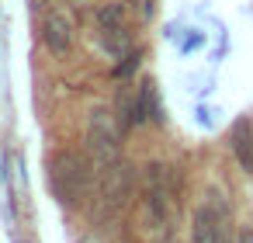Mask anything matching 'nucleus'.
I'll use <instances>...</instances> for the list:
<instances>
[{
    "label": "nucleus",
    "mask_w": 253,
    "mask_h": 243,
    "mask_svg": "<svg viewBox=\"0 0 253 243\" xmlns=\"http://www.w3.org/2000/svg\"><path fill=\"white\" fill-rule=\"evenodd\" d=\"M45 181L49 191L59 198V205L77 208L87 194H90V160L73 153V149H59L45 160Z\"/></svg>",
    "instance_id": "f257e3e1"
},
{
    "label": "nucleus",
    "mask_w": 253,
    "mask_h": 243,
    "mask_svg": "<svg viewBox=\"0 0 253 243\" xmlns=\"http://www.w3.org/2000/svg\"><path fill=\"white\" fill-rule=\"evenodd\" d=\"M87 149H90V160L97 170H108L111 163L122 160V129L115 122L111 111L97 108L90 115V125H87Z\"/></svg>",
    "instance_id": "f03ea898"
},
{
    "label": "nucleus",
    "mask_w": 253,
    "mask_h": 243,
    "mask_svg": "<svg viewBox=\"0 0 253 243\" xmlns=\"http://www.w3.org/2000/svg\"><path fill=\"white\" fill-rule=\"evenodd\" d=\"M132 194V167L125 160L111 163L108 170H101V188H97V222H111Z\"/></svg>",
    "instance_id": "7ed1b4c3"
},
{
    "label": "nucleus",
    "mask_w": 253,
    "mask_h": 243,
    "mask_svg": "<svg viewBox=\"0 0 253 243\" xmlns=\"http://www.w3.org/2000/svg\"><path fill=\"white\" fill-rule=\"evenodd\" d=\"M97 35H101V46H104L108 56H115V59L132 56V28H128V21H125L122 4H104V7H97Z\"/></svg>",
    "instance_id": "20e7f679"
},
{
    "label": "nucleus",
    "mask_w": 253,
    "mask_h": 243,
    "mask_svg": "<svg viewBox=\"0 0 253 243\" xmlns=\"http://www.w3.org/2000/svg\"><path fill=\"white\" fill-rule=\"evenodd\" d=\"M225 229H229V215L225 212L218 215V208H211V205H201L191 219V240L194 243H218Z\"/></svg>",
    "instance_id": "39448f33"
},
{
    "label": "nucleus",
    "mask_w": 253,
    "mask_h": 243,
    "mask_svg": "<svg viewBox=\"0 0 253 243\" xmlns=\"http://www.w3.org/2000/svg\"><path fill=\"white\" fill-rule=\"evenodd\" d=\"M42 42H45L49 52L63 56V52L73 46V25H70V18L59 14V11H49V14L42 18Z\"/></svg>",
    "instance_id": "423d86ee"
},
{
    "label": "nucleus",
    "mask_w": 253,
    "mask_h": 243,
    "mask_svg": "<svg viewBox=\"0 0 253 243\" xmlns=\"http://www.w3.org/2000/svg\"><path fill=\"white\" fill-rule=\"evenodd\" d=\"M146 201H149V212L160 226L170 222V188H167V170L163 167H149V184H146Z\"/></svg>",
    "instance_id": "0eeeda50"
},
{
    "label": "nucleus",
    "mask_w": 253,
    "mask_h": 243,
    "mask_svg": "<svg viewBox=\"0 0 253 243\" xmlns=\"http://www.w3.org/2000/svg\"><path fill=\"white\" fill-rule=\"evenodd\" d=\"M232 153H236L239 167L246 174H253V129H250V122L232 125Z\"/></svg>",
    "instance_id": "6e6552de"
},
{
    "label": "nucleus",
    "mask_w": 253,
    "mask_h": 243,
    "mask_svg": "<svg viewBox=\"0 0 253 243\" xmlns=\"http://www.w3.org/2000/svg\"><path fill=\"white\" fill-rule=\"evenodd\" d=\"M160 118H163V108L156 101V84L142 80L139 84V125L142 122H160Z\"/></svg>",
    "instance_id": "1a4fd4ad"
},
{
    "label": "nucleus",
    "mask_w": 253,
    "mask_h": 243,
    "mask_svg": "<svg viewBox=\"0 0 253 243\" xmlns=\"http://www.w3.org/2000/svg\"><path fill=\"white\" fill-rule=\"evenodd\" d=\"M118 118H122L125 129L139 125V87L135 84L132 87H122V94H118Z\"/></svg>",
    "instance_id": "9d476101"
},
{
    "label": "nucleus",
    "mask_w": 253,
    "mask_h": 243,
    "mask_svg": "<svg viewBox=\"0 0 253 243\" xmlns=\"http://www.w3.org/2000/svg\"><path fill=\"white\" fill-rule=\"evenodd\" d=\"M135 70H139V52H132V56H125V59H122V63L115 66V77H118V80H125V77H132Z\"/></svg>",
    "instance_id": "9b49d317"
},
{
    "label": "nucleus",
    "mask_w": 253,
    "mask_h": 243,
    "mask_svg": "<svg viewBox=\"0 0 253 243\" xmlns=\"http://www.w3.org/2000/svg\"><path fill=\"white\" fill-rule=\"evenodd\" d=\"M132 4H139V18H142V21L153 18V0H132Z\"/></svg>",
    "instance_id": "f8f14e48"
},
{
    "label": "nucleus",
    "mask_w": 253,
    "mask_h": 243,
    "mask_svg": "<svg viewBox=\"0 0 253 243\" xmlns=\"http://www.w3.org/2000/svg\"><path fill=\"white\" fill-rule=\"evenodd\" d=\"M239 243H253V229H243L239 233Z\"/></svg>",
    "instance_id": "ddd939ff"
}]
</instances>
